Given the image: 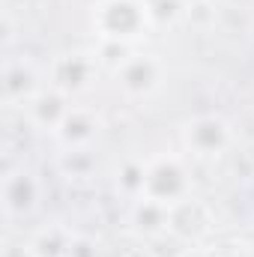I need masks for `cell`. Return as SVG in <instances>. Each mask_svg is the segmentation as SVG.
Returning <instances> with one entry per match:
<instances>
[{"label": "cell", "mask_w": 254, "mask_h": 257, "mask_svg": "<svg viewBox=\"0 0 254 257\" xmlns=\"http://www.w3.org/2000/svg\"><path fill=\"white\" fill-rule=\"evenodd\" d=\"M147 0H99L93 6V30L99 42L132 45L153 30Z\"/></svg>", "instance_id": "6da1fadb"}, {"label": "cell", "mask_w": 254, "mask_h": 257, "mask_svg": "<svg viewBox=\"0 0 254 257\" xmlns=\"http://www.w3.org/2000/svg\"><path fill=\"white\" fill-rule=\"evenodd\" d=\"M144 197H153L159 203L177 206L191 197V177L180 156H156L147 159V186Z\"/></svg>", "instance_id": "7a4b0ae2"}, {"label": "cell", "mask_w": 254, "mask_h": 257, "mask_svg": "<svg viewBox=\"0 0 254 257\" xmlns=\"http://www.w3.org/2000/svg\"><path fill=\"white\" fill-rule=\"evenodd\" d=\"M183 144L197 159H218L233 147V126L221 114H200L183 126Z\"/></svg>", "instance_id": "3957f363"}, {"label": "cell", "mask_w": 254, "mask_h": 257, "mask_svg": "<svg viewBox=\"0 0 254 257\" xmlns=\"http://www.w3.org/2000/svg\"><path fill=\"white\" fill-rule=\"evenodd\" d=\"M114 78L129 99H150L165 84V63L156 54H129L114 69Z\"/></svg>", "instance_id": "277c9868"}, {"label": "cell", "mask_w": 254, "mask_h": 257, "mask_svg": "<svg viewBox=\"0 0 254 257\" xmlns=\"http://www.w3.org/2000/svg\"><path fill=\"white\" fill-rule=\"evenodd\" d=\"M99 75V57L87 54V51H66L60 57H54V63L48 69V84L54 90H60L66 96H78L87 93L93 87Z\"/></svg>", "instance_id": "5b68a950"}, {"label": "cell", "mask_w": 254, "mask_h": 257, "mask_svg": "<svg viewBox=\"0 0 254 257\" xmlns=\"http://www.w3.org/2000/svg\"><path fill=\"white\" fill-rule=\"evenodd\" d=\"M99 135H102V117H99V111L81 108V105H72V111L66 114L60 128L54 132V138H57V144L63 150H90Z\"/></svg>", "instance_id": "8992f818"}, {"label": "cell", "mask_w": 254, "mask_h": 257, "mask_svg": "<svg viewBox=\"0 0 254 257\" xmlns=\"http://www.w3.org/2000/svg\"><path fill=\"white\" fill-rule=\"evenodd\" d=\"M72 96H66L60 90H54L51 84L48 87H42L27 105H24V111H27V120H30V126H36L39 132H57L60 123L66 120V114L72 111Z\"/></svg>", "instance_id": "52a82bcc"}, {"label": "cell", "mask_w": 254, "mask_h": 257, "mask_svg": "<svg viewBox=\"0 0 254 257\" xmlns=\"http://www.w3.org/2000/svg\"><path fill=\"white\" fill-rule=\"evenodd\" d=\"M39 72L30 60H12L3 66V99L6 105H27L39 93Z\"/></svg>", "instance_id": "ba28073f"}, {"label": "cell", "mask_w": 254, "mask_h": 257, "mask_svg": "<svg viewBox=\"0 0 254 257\" xmlns=\"http://www.w3.org/2000/svg\"><path fill=\"white\" fill-rule=\"evenodd\" d=\"M129 221L141 236H150V239L165 236V233H171V206L159 203L153 197H138V200H132Z\"/></svg>", "instance_id": "9c48e42d"}, {"label": "cell", "mask_w": 254, "mask_h": 257, "mask_svg": "<svg viewBox=\"0 0 254 257\" xmlns=\"http://www.w3.org/2000/svg\"><path fill=\"white\" fill-rule=\"evenodd\" d=\"M39 194H42V186L30 171H15L3 183V209L9 215H24V212L36 209Z\"/></svg>", "instance_id": "30bf717a"}, {"label": "cell", "mask_w": 254, "mask_h": 257, "mask_svg": "<svg viewBox=\"0 0 254 257\" xmlns=\"http://www.w3.org/2000/svg\"><path fill=\"white\" fill-rule=\"evenodd\" d=\"M206 224H209V215L194 197L171 206V233L194 242V239H200V233H206Z\"/></svg>", "instance_id": "8fae6325"}, {"label": "cell", "mask_w": 254, "mask_h": 257, "mask_svg": "<svg viewBox=\"0 0 254 257\" xmlns=\"http://www.w3.org/2000/svg\"><path fill=\"white\" fill-rule=\"evenodd\" d=\"M144 186H147V159H126L117 168V192L129 200H138L144 197Z\"/></svg>", "instance_id": "7c38bea8"}, {"label": "cell", "mask_w": 254, "mask_h": 257, "mask_svg": "<svg viewBox=\"0 0 254 257\" xmlns=\"http://www.w3.org/2000/svg\"><path fill=\"white\" fill-rule=\"evenodd\" d=\"M69 236H72L69 227L51 224V227L39 230V233L30 239V248H33V254L36 257H63L66 245H69Z\"/></svg>", "instance_id": "4fadbf2b"}, {"label": "cell", "mask_w": 254, "mask_h": 257, "mask_svg": "<svg viewBox=\"0 0 254 257\" xmlns=\"http://www.w3.org/2000/svg\"><path fill=\"white\" fill-rule=\"evenodd\" d=\"M147 9L153 24L165 27V24H177L186 15V0H147Z\"/></svg>", "instance_id": "5bb4252c"}, {"label": "cell", "mask_w": 254, "mask_h": 257, "mask_svg": "<svg viewBox=\"0 0 254 257\" xmlns=\"http://www.w3.org/2000/svg\"><path fill=\"white\" fill-rule=\"evenodd\" d=\"M60 168H63V174H69V177H87L96 168V159L90 156V150H63Z\"/></svg>", "instance_id": "9a60e30c"}, {"label": "cell", "mask_w": 254, "mask_h": 257, "mask_svg": "<svg viewBox=\"0 0 254 257\" xmlns=\"http://www.w3.org/2000/svg\"><path fill=\"white\" fill-rule=\"evenodd\" d=\"M63 257H99V245H96V239H90L87 233H72Z\"/></svg>", "instance_id": "2e32d148"}, {"label": "cell", "mask_w": 254, "mask_h": 257, "mask_svg": "<svg viewBox=\"0 0 254 257\" xmlns=\"http://www.w3.org/2000/svg\"><path fill=\"white\" fill-rule=\"evenodd\" d=\"M3 257H36V254H33L30 242H9L3 248Z\"/></svg>", "instance_id": "e0dca14e"}, {"label": "cell", "mask_w": 254, "mask_h": 257, "mask_svg": "<svg viewBox=\"0 0 254 257\" xmlns=\"http://www.w3.org/2000/svg\"><path fill=\"white\" fill-rule=\"evenodd\" d=\"M180 257H215V251H209L206 245H191V248H186Z\"/></svg>", "instance_id": "ac0fdd59"}, {"label": "cell", "mask_w": 254, "mask_h": 257, "mask_svg": "<svg viewBox=\"0 0 254 257\" xmlns=\"http://www.w3.org/2000/svg\"><path fill=\"white\" fill-rule=\"evenodd\" d=\"M245 257H254V242L248 245V248H245Z\"/></svg>", "instance_id": "d6986e66"}]
</instances>
